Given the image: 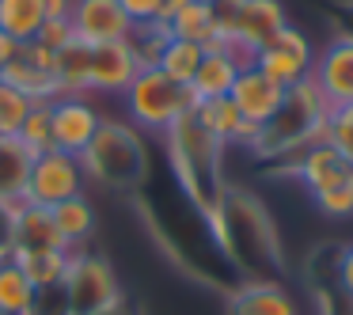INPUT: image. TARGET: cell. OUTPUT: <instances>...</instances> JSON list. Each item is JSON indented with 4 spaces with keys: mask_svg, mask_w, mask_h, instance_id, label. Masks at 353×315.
Here are the masks:
<instances>
[{
    "mask_svg": "<svg viewBox=\"0 0 353 315\" xmlns=\"http://www.w3.org/2000/svg\"><path fill=\"white\" fill-rule=\"evenodd\" d=\"M54 77L61 95H92V42H69L54 54Z\"/></svg>",
    "mask_w": 353,
    "mask_h": 315,
    "instance_id": "cell-21",
    "label": "cell"
},
{
    "mask_svg": "<svg viewBox=\"0 0 353 315\" xmlns=\"http://www.w3.org/2000/svg\"><path fill=\"white\" fill-rule=\"evenodd\" d=\"M42 8H46V19H65L72 8V0H42Z\"/></svg>",
    "mask_w": 353,
    "mask_h": 315,
    "instance_id": "cell-40",
    "label": "cell"
},
{
    "mask_svg": "<svg viewBox=\"0 0 353 315\" xmlns=\"http://www.w3.org/2000/svg\"><path fill=\"white\" fill-rule=\"evenodd\" d=\"M80 163H84V175L92 179V183L107 186V190L137 194L141 183L148 179L145 133L130 122L103 118L95 137H92V145L80 152Z\"/></svg>",
    "mask_w": 353,
    "mask_h": 315,
    "instance_id": "cell-4",
    "label": "cell"
},
{
    "mask_svg": "<svg viewBox=\"0 0 353 315\" xmlns=\"http://www.w3.org/2000/svg\"><path fill=\"white\" fill-rule=\"evenodd\" d=\"M216 19H221V34L247 57L270 46L277 31L289 23L281 0H221L216 4Z\"/></svg>",
    "mask_w": 353,
    "mask_h": 315,
    "instance_id": "cell-7",
    "label": "cell"
},
{
    "mask_svg": "<svg viewBox=\"0 0 353 315\" xmlns=\"http://www.w3.org/2000/svg\"><path fill=\"white\" fill-rule=\"evenodd\" d=\"M171 39L179 42H194L209 54V50H232V42L221 34V19H216V4L205 0H186L183 8L168 19Z\"/></svg>",
    "mask_w": 353,
    "mask_h": 315,
    "instance_id": "cell-15",
    "label": "cell"
},
{
    "mask_svg": "<svg viewBox=\"0 0 353 315\" xmlns=\"http://www.w3.org/2000/svg\"><path fill=\"white\" fill-rule=\"evenodd\" d=\"M168 42H171V31L163 23H133L130 34H125V46H130V54L137 57L141 69H156Z\"/></svg>",
    "mask_w": 353,
    "mask_h": 315,
    "instance_id": "cell-28",
    "label": "cell"
},
{
    "mask_svg": "<svg viewBox=\"0 0 353 315\" xmlns=\"http://www.w3.org/2000/svg\"><path fill=\"white\" fill-rule=\"evenodd\" d=\"M61 285H65V296H69V315H99L125 300L114 266L103 254H92L84 247L72 251Z\"/></svg>",
    "mask_w": 353,
    "mask_h": 315,
    "instance_id": "cell-6",
    "label": "cell"
},
{
    "mask_svg": "<svg viewBox=\"0 0 353 315\" xmlns=\"http://www.w3.org/2000/svg\"><path fill=\"white\" fill-rule=\"evenodd\" d=\"M122 103H125V122L137 125L141 133L163 137L179 118L190 114L198 99L186 84H175L160 69H141L133 77V84L122 92Z\"/></svg>",
    "mask_w": 353,
    "mask_h": 315,
    "instance_id": "cell-5",
    "label": "cell"
},
{
    "mask_svg": "<svg viewBox=\"0 0 353 315\" xmlns=\"http://www.w3.org/2000/svg\"><path fill=\"white\" fill-rule=\"evenodd\" d=\"M228 315H300L281 281H243L228 292Z\"/></svg>",
    "mask_w": 353,
    "mask_h": 315,
    "instance_id": "cell-19",
    "label": "cell"
},
{
    "mask_svg": "<svg viewBox=\"0 0 353 315\" xmlns=\"http://www.w3.org/2000/svg\"><path fill=\"white\" fill-rule=\"evenodd\" d=\"M228 99L236 103L239 118L266 125L270 118L277 114V107H281L285 88H281V84H274V80H270L266 72H259L254 65H243V72L236 77V84H232Z\"/></svg>",
    "mask_w": 353,
    "mask_h": 315,
    "instance_id": "cell-14",
    "label": "cell"
},
{
    "mask_svg": "<svg viewBox=\"0 0 353 315\" xmlns=\"http://www.w3.org/2000/svg\"><path fill=\"white\" fill-rule=\"evenodd\" d=\"M27 315H69V296H65V285H46V289H34V300L27 307Z\"/></svg>",
    "mask_w": 353,
    "mask_h": 315,
    "instance_id": "cell-33",
    "label": "cell"
},
{
    "mask_svg": "<svg viewBox=\"0 0 353 315\" xmlns=\"http://www.w3.org/2000/svg\"><path fill=\"white\" fill-rule=\"evenodd\" d=\"M88 190V175H84V163L80 156H69L61 148H50V152L34 156V167H31V183H27L23 201L42 209H54L61 201L77 198V194Z\"/></svg>",
    "mask_w": 353,
    "mask_h": 315,
    "instance_id": "cell-8",
    "label": "cell"
},
{
    "mask_svg": "<svg viewBox=\"0 0 353 315\" xmlns=\"http://www.w3.org/2000/svg\"><path fill=\"white\" fill-rule=\"evenodd\" d=\"M27 110H31V99L0 80V137H16L23 118H27Z\"/></svg>",
    "mask_w": 353,
    "mask_h": 315,
    "instance_id": "cell-31",
    "label": "cell"
},
{
    "mask_svg": "<svg viewBox=\"0 0 353 315\" xmlns=\"http://www.w3.org/2000/svg\"><path fill=\"white\" fill-rule=\"evenodd\" d=\"M213 236L224 258L243 281H281V247L266 205L254 194L228 186L221 205L213 209Z\"/></svg>",
    "mask_w": 353,
    "mask_h": 315,
    "instance_id": "cell-1",
    "label": "cell"
},
{
    "mask_svg": "<svg viewBox=\"0 0 353 315\" xmlns=\"http://www.w3.org/2000/svg\"><path fill=\"white\" fill-rule=\"evenodd\" d=\"M327 145L334 152H342L345 160H353V103L330 107L327 114Z\"/></svg>",
    "mask_w": 353,
    "mask_h": 315,
    "instance_id": "cell-32",
    "label": "cell"
},
{
    "mask_svg": "<svg viewBox=\"0 0 353 315\" xmlns=\"http://www.w3.org/2000/svg\"><path fill=\"white\" fill-rule=\"evenodd\" d=\"M72 251L69 247H46V251H16L12 262L27 274V281L34 289H46V285H61L65 270H69Z\"/></svg>",
    "mask_w": 353,
    "mask_h": 315,
    "instance_id": "cell-24",
    "label": "cell"
},
{
    "mask_svg": "<svg viewBox=\"0 0 353 315\" xmlns=\"http://www.w3.org/2000/svg\"><path fill=\"white\" fill-rule=\"evenodd\" d=\"M12 251H16V205L0 201V262L12 258Z\"/></svg>",
    "mask_w": 353,
    "mask_h": 315,
    "instance_id": "cell-37",
    "label": "cell"
},
{
    "mask_svg": "<svg viewBox=\"0 0 353 315\" xmlns=\"http://www.w3.org/2000/svg\"><path fill=\"white\" fill-rule=\"evenodd\" d=\"M327 114H330V103L323 99V92L315 88L312 77L285 88L281 107L262 125V137L254 152L270 156V160H300L307 148L327 145Z\"/></svg>",
    "mask_w": 353,
    "mask_h": 315,
    "instance_id": "cell-3",
    "label": "cell"
},
{
    "mask_svg": "<svg viewBox=\"0 0 353 315\" xmlns=\"http://www.w3.org/2000/svg\"><path fill=\"white\" fill-rule=\"evenodd\" d=\"M34 300V285L12 258L0 262V315H27Z\"/></svg>",
    "mask_w": 353,
    "mask_h": 315,
    "instance_id": "cell-27",
    "label": "cell"
},
{
    "mask_svg": "<svg viewBox=\"0 0 353 315\" xmlns=\"http://www.w3.org/2000/svg\"><path fill=\"white\" fill-rule=\"evenodd\" d=\"M69 23L77 31V39L92 42V46H99V42H125V34L133 27L118 0H72Z\"/></svg>",
    "mask_w": 353,
    "mask_h": 315,
    "instance_id": "cell-13",
    "label": "cell"
},
{
    "mask_svg": "<svg viewBox=\"0 0 353 315\" xmlns=\"http://www.w3.org/2000/svg\"><path fill=\"white\" fill-rule=\"evenodd\" d=\"M34 42L39 46H46V50H61V46H69V42H77V31H72V23H69V16L65 19H46V23L39 27V34H34Z\"/></svg>",
    "mask_w": 353,
    "mask_h": 315,
    "instance_id": "cell-35",
    "label": "cell"
},
{
    "mask_svg": "<svg viewBox=\"0 0 353 315\" xmlns=\"http://www.w3.org/2000/svg\"><path fill=\"white\" fill-rule=\"evenodd\" d=\"M190 114L198 118V122L205 125V130L213 133L224 148L236 141V130H239V122H243V118H239V110H236V103H232L228 95H224V99H198Z\"/></svg>",
    "mask_w": 353,
    "mask_h": 315,
    "instance_id": "cell-26",
    "label": "cell"
},
{
    "mask_svg": "<svg viewBox=\"0 0 353 315\" xmlns=\"http://www.w3.org/2000/svg\"><path fill=\"white\" fill-rule=\"evenodd\" d=\"M312 80L330 107L353 103V34H334L312 61Z\"/></svg>",
    "mask_w": 353,
    "mask_h": 315,
    "instance_id": "cell-12",
    "label": "cell"
},
{
    "mask_svg": "<svg viewBox=\"0 0 353 315\" xmlns=\"http://www.w3.org/2000/svg\"><path fill=\"white\" fill-rule=\"evenodd\" d=\"M334 274H338V289H342L345 296H350V304H353V247H345V251H338Z\"/></svg>",
    "mask_w": 353,
    "mask_h": 315,
    "instance_id": "cell-38",
    "label": "cell"
},
{
    "mask_svg": "<svg viewBox=\"0 0 353 315\" xmlns=\"http://www.w3.org/2000/svg\"><path fill=\"white\" fill-rule=\"evenodd\" d=\"M163 152H168L171 179L179 183V190L213 216V209L221 205L224 190V145L198 122L194 114H183L168 133H163Z\"/></svg>",
    "mask_w": 353,
    "mask_h": 315,
    "instance_id": "cell-2",
    "label": "cell"
},
{
    "mask_svg": "<svg viewBox=\"0 0 353 315\" xmlns=\"http://www.w3.org/2000/svg\"><path fill=\"white\" fill-rule=\"evenodd\" d=\"M312 61H315L312 42H307V34L296 31L292 23H285L281 31L270 39V46L251 57L254 69L266 72V77L274 80V84H281V88H292V84H300V80L312 77Z\"/></svg>",
    "mask_w": 353,
    "mask_h": 315,
    "instance_id": "cell-9",
    "label": "cell"
},
{
    "mask_svg": "<svg viewBox=\"0 0 353 315\" xmlns=\"http://www.w3.org/2000/svg\"><path fill=\"white\" fill-rule=\"evenodd\" d=\"M292 175L300 179V186H304L312 198H319V194L350 183V160H345L342 152H334L330 145H315V148H307V152L296 160Z\"/></svg>",
    "mask_w": 353,
    "mask_h": 315,
    "instance_id": "cell-18",
    "label": "cell"
},
{
    "mask_svg": "<svg viewBox=\"0 0 353 315\" xmlns=\"http://www.w3.org/2000/svg\"><path fill=\"white\" fill-rule=\"evenodd\" d=\"M46 247H65L61 236H57L54 213L42 205H31V201H19L16 205V251H46Z\"/></svg>",
    "mask_w": 353,
    "mask_h": 315,
    "instance_id": "cell-22",
    "label": "cell"
},
{
    "mask_svg": "<svg viewBox=\"0 0 353 315\" xmlns=\"http://www.w3.org/2000/svg\"><path fill=\"white\" fill-rule=\"evenodd\" d=\"M34 152L19 137H0V201L19 205L31 183Z\"/></svg>",
    "mask_w": 353,
    "mask_h": 315,
    "instance_id": "cell-20",
    "label": "cell"
},
{
    "mask_svg": "<svg viewBox=\"0 0 353 315\" xmlns=\"http://www.w3.org/2000/svg\"><path fill=\"white\" fill-rule=\"evenodd\" d=\"M99 315H141L137 307L130 304V300H122V304H114V307H107V312H99Z\"/></svg>",
    "mask_w": 353,
    "mask_h": 315,
    "instance_id": "cell-41",
    "label": "cell"
},
{
    "mask_svg": "<svg viewBox=\"0 0 353 315\" xmlns=\"http://www.w3.org/2000/svg\"><path fill=\"white\" fill-rule=\"evenodd\" d=\"M0 80L12 84L16 92H23L31 103H54L57 95V77H54V50L39 46V42H19V54L12 57V65L0 69Z\"/></svg>",
    "mask_w": 353,
    "mask_h": 315,
    "instance_id": "cell-10",
    "label": "cell"
},
{
    "mask_svg": "<svg viewBox=\"0 0 353 315\" xmlns=\"http://www.w3.org/2000/svg\"><path fill=\"white\" fill-rule=\"evenodd\" d=\"M103 114L92 107V95H57L50 107V125H54V148L69 156H80L92 145Z\"/></svg>",
    "mask_w": 353,
    "mask_h": 315,
    "instance_id": "cell-11",
    "label": "cell"
},
{
    "mask_svg": "<svg viewBox=\"0 0 353 315\" xmlns=\"http://www.w3.org/2000/svg\"><path fill=\"white\" fill-rule=\"evenodd\" d=\"M50 107L54 103H31V110H27V118H23V125H19V133L16 137L23 141L27 148H31L34 156H42V152H50L54 148V125H50Z\"/></svg>",
    "mask_w": 353,
    "mask_h": 315,
    "instance_id": "cell-30",
    "label": "cell"
},
{
    "mask_svg": "<svg viewBox=\"0 0 353 315\" xmlns=\"http://www.w3.org/2000/svg\"><path fill=\"white\" fill-rule=\"evenodd\" d=\"M141 72L137 57L125 42H99L92 46V95H122Z\"/></svg>",
    "mask_w": 353,
    "mask_h": 315,
    "instance_id": "cell-16",
    "label": "cell"
},
{
    "mask_svg": "<svg viewBox=\"0 0 353 315\" xmlns=\"http://www.w3.org/2000/svg\"><path fill=\"white\" fill-rule=\"evenodd\" d=\"M201 57H205V50H201V46H194V42H179V39H171L168 46H163L160 65H156V69H160L163 77H171L175 84H186V88H190V80H194V72H198Z\"/></svg>",
    "mask_w": 353,
    "mask_h": 315,
    "instance_id": "cell-29",
    "label": "cell"
},
{
    "mask_svg": "<svg viewBox=\"0 0 353 315\" xmlns=\"http://www.w3.org/2000/svg\"><path fill=\"white\" fill-rule=\"evenodd\" d=\"M205 4H221V0H205Z\"/></svg>",
    "mask_w": 353,
    "mask_h": 315,
    "instance_id": "cell-43",
    "label": "cell"
},
{
    "mask_svg": "<svg viewBox=\"0 0 353 315\" xmlns=\"http://www.w3.org/2000/svg\"><path fill=\"white\" fill-rule=\"evenodd\" d=\"M118 4L130 16V23H160L168 0H118Z\"/></svg>",
    "mask_w": 353,
    "mask_h": 315,
    "instance_id": "cell-36",
    "label": "cell"
},
{
    "mask_svg": "<svg viewBox=\"0 0 353 315\" xmlns=\"http://www.w3.org/2000/svg\"><path fill=\"white\" fill-rule=\"evenodd\" d=\"M19 54V39H12L8 31H0V69L4 65H12V57Z\"/></svg>",
    "mask_w": 353,
    "mask_h": 315,
    "instance_id": "cell-39",
    "label": "cell"
},
{
    "mask_svg": "<svg viewBox=\"0 0 353 315\" xmlns=\"http://www.w3.org/2000/svg\"><path fill=\"white\" fill-rule=\"evenodd\" d=\"M243 65H251V57L236 46L232 50H209V54L201 57L194 80H190L194 99H224V95L232 92V84H236V77L243 72Z\"/></svg>",
    "mask_w": 353,
    "mask_h": 315,
    "instance_id": "cell-17",
    "label": "cell"
},
{
    "mask_svg": "<svg viewBox=\"0 0 353 315\" xmlns=\"http://www.w3.org/2000/svg\"><path fill=\"white\" fill-rule=\"evenodd\" d=\"M42 23H46L42 0H0V31H8L12 39L31 42Z\"/></svg>",
    "mask_w": 353,
    "mask_h": 315,
    "instance_id": "cell-25",
    "label": "cell"
},
{
    "mask_svg": "<svg viewBox=\"0 0 353 315\" xmlns=\"http://www.w3.org/2000/svg\"><path fill=\"white\" fill-rule=\"evenodd\" d=\"M312 201L323 209V216H334V221H345V216H353V186H350V183L334 186V190L319 194V198H312Z\"/></svg>",
    "mask_w": 353,
    "mask_h": 315,
    "instance_id": "cell-34",
    "label": "cell"
},
{
    "mask_svg": "<svg viewBox=\"0 0 353 315\" xmlns=\"http://www.w3.org/2000/svg\"><path fill=\"white\" fill-rule=\"evenodd\" d=\"M350 186H353V160H350Z\"/></svg>",
    "mask_w": 353,
    "mask_h": 315,
    "instance_id": "cell-42",
    "label": "cell"
},
{
    "mask_svg": "<svg viewBox=\"0 0 353 315\" xmlns=\"http://www.w3.org/2000/svg\"><path fill=\"white\" fill-rule=\"evenodd\" d=\"M54 213V224H57V236L69 251H80L88 239L95 236V205L88 194H77V198L61 201V205L50 209Z\"/></svg>",
    "mask_w": 353,
    "mask_h": 315,
    "instance_id": "cell-23",
    "label": "cell"
}]
</instances>
